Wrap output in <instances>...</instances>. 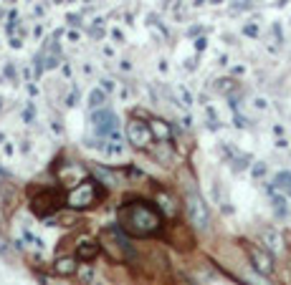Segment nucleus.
I'll return each instance as SVG.
<instances>
[{
	"mask_svg": "<svg viewBox=\"0 0 291 285\" xmlns=\"http://www.w3.org/2000/svg\"><path fill=\"white\" fill-rule=\"evenodd\" d=\"M149 129H152V137L157 139V144H167L170 137H172L170 124H165L162 119H152V121H149Z\"/></svg>",
	"mask_w": 291,
	"mask_h": 285,
	"instance_id": "obj_10",
	"label": "nucleus"
},
{
	"mask_svg": "<svg viewBox=\"0 0 291 285\" xmlns=\"http://www.w3.org/2000/svg\"><path fill=\"white\" fill-rule=\"evenodd\" d=\"M78 270V265H76V258H59L56 260V265H54V273L56 275H64V278H69Z\"/></svg>",
	"mask_w": 291,
	"mask_h": 285,
	"instance_id": "obj_11",
	"label": "nucleus"
},
{
	"mask_svg": "<svg viewBox=\"0 0 291 285\" xmlns=\"http://www.w3.org/2000/svg\"><path fill=\"white\" fill-rule=\"evenodd\" d=\"M253 174H256V177H263V174H266V164H258V167L253 169Z\"/></svg>",
	"mask_w": 291,
	"mask_h": 285,
	"instance_id": "obj_18",
	"label": "nucleus"
},
{
	"mask_svg": "<svg viewBox=\"0 0 291 285\" xmlns=\"http://www.w3.org/2000/svg\"><path fill=\"white\" fill-rule=\"evenodd\" d=\"M96 285H101V283H96Z\"/></svg>",
	"mask_w": 291,
	"mask_h": 285,
	"instance_id": "obj_19",
	"label": "nucleus"
},
{
	"mask_svg": "<svg viewBox=\"0 0 291 285\" xmlns=\"http://www.w3.org/2000/svg\"><path fill=\"white\" fill-rule=\"evenodd\" d=\"M261 240H263V245H266L269 252H281V247H284V240H281V235H279L276 227H263L261 230Z\"/></svg>",
	"mask_w": 291,
	"mask_h": 285,
	"instance_id": "obj_8",
	"label": "nucleus"
},
{
	"mask_svg": "<svg viewBox=\"0 0 291 285\" xmlns=\"http://www.w3.org/2000/svg\"><path fill=\"white\" fill-rule=\"evenodd\" d=\"M185 207H188V219H190V225H193L195 230H208V225H210V212H208V205L203 202L200 195L188 192Z\"/></svg>",
	"mask_w": 291,
	"mask_h": 285,
	"instance_id": "obj_4",
	"label": "nucleus"
},
{
	"mask_svg": "<svg viewBox=\"0 0 291 285\" xmlns=\"http://www.w3.org/2000/svg\"><path fill=\"white\" fill-rule=\"evenodd\" d=\"M246 250H248V258H251V265L256 268V273L269 278L274 273V258H271V252L263 250V247H258V245H251V242H246Z\"/></svg>",
	"mask_w": 291,
	"mask_h": 285,
	"instance_id": "obj_7",
	"label": "nucleus"
},
{
	"mask_svg": "<svg viewBox=\"0 0 291 285\" xmlns=\"http://www.w3.org/2000/svg\"><path fill=\"white\" fill-rule=\"evenodd\" d=\"M96 255H99V242H94V240H84L76 247V260H81V263H91Z\"/></svg>",
	"mask_w": 291,
	"mask_h": 285,
	"instance_id": "obj_9",
	"label": "nucleus"
},
{
	"mask_svg": "<svg viewBox=\"0 0 291 285\" xmlns=\"http://www.w3.org/2000/svg\"><path fill=\"white\" fill-rule=\"evenodd\" d=\"M104 99H107V93H104V91H91V96H89L91 106H101V104H104Z\"/></svg>",
	"mask_w": 291,
	"mask_h": 285,
	"instance_id": "obj_16",
	"label": "nucleus"
},
{
	"mask_svg": "<svg viewBox=\"0 0 291 285\" xmlns=\"http://www.w3.org/2000/svg\"><path fill=\"white\" fill-rule=\"evenodd\" d=\"M91 124H94V132L99 137H107V139H117L119 142V119L114 111L109 109H99L94 116H91Z\"/></svg>",
	"mask_w": 291,
	"mask_h": 285,
	"instance_id": "obj_5",
	"label": "nucleus"
},
{
	"mask_svg": "<svg viewBox=\"0 0 291 285\" xmlns=\"http://www.w3.org/2000/svg\"><path fill=\"white\" fill-rule=\"evenodd\" d=\"M269 195H271V202H274L276 214H279V217H286V214H289V207H286L284 195H279V189H276V187H269Z\"/></svg>",
	"mask_w": 291,
	"mask_h": 285,
	"instance_id": "obj_12",
	"label": "nucleus"
},
{
	"mask_svg": "<svg viewBox=\"0 0 291 285\" xmlns=\"http://www.w3.org/2000/svg\"><path fill=\"white\" fill-rule=\"evenodd\" d=\"M78 278H81L84 285H94V268H91V265H84V268L78 270Z\"/></svg>",
	"mask_w": 291,
	"mask_h": 285,
	"instance_id": "obj_14",
	"label": "nucleus"
},
{
	"mask_svg": "<svg viewBox=\"0 0 291 285\" xmlns=\"http://www.w3.org/2000/svg\"><path fill=\"white\" fill-rule=\"evenodd\" d=\"M117 222L132 237H154L165 227L162 210L147 200H127L124 205H119Z\"/></svg>",
	"mask_w": 291,
	"mask_h": 285,
	"instance_id": "obj_1",
	"label": "nucleus"
},
{
	"mask_svg": "<svg viewBox=\"0 0 291 285\" xmlns=\"http://www.w3.org/2000/svg\"><path fill=\"white\" fill-rule=\"evenodd\" d=\"M127 139H129V144H132L135 149L147 151L154 137H152V129H149V124L140 121V119H132V121L127 124Z\"/></svg>",
	"mask_w": 291,
	"mask_h": 285,
	"instance_id": "obj_6",
	"label": "nucleus"
},
{
	"mask_svg": "<svg viewBox=\"0 0 291 285\" xmlns=\"http://www.w3.org/2000/svg\"><path fill=\"white\" fill-rule=\"evenodd\" d=\"M101 200H104V189L94 179H84L81 184H76V189L66 195V205L71 210H89V207L99 205Z\"/></svg>",
	"mask_w": 291,
	"mask_h": 285,
	"instance_id": "obj_2",
	"label": "nucleus"
},
{
	"mask_svg": "<svg viewBox=\"0 0 291 285\" xmlns=\"http://www.w3.org/2000/svg\"><path fill=\"white\" fill-rule=\"evenodd\" d=\"M66 202V195H61L59 189L48 187V189H36L33 200H31V210L38 214V217H46L48 212L59 210L61 205Z\"/></svg>",
	"mask_w": 291,
	"mask_h": 285,
	"instance_id": "obj_3",
	"label": "nucleus"
},
{
	"mask_svg": "<svg viewBox=\"0 0 291 285\" xmlns=\"http://www.w3.org/2000/svg\"><path fill=\"white\" fill-rule=\"evenodd\" d=\"M248 283L251 285H269L263 280V275H248Z\"/></svg>",
	"mask_w": 291,
	"mask_h": 285,
	"instance_id": "obj_17",
	"label": "nucleus"
},
{
	"mask_svg": "<svg viewBox=\"0 0 291 285\" xmlns=\"http://www.w3.org/2000/svg\"><path fill=\"white\" fill-rule=\"evenodd\" d=\"M157 205H160V210H165L167 214H175V207H172V202H170V197L167 195H157Z\"/></svg>",
	"mask_w": 291,
	"mask_h": 285,
	"instance_id": "obj_15",
	"label": "nucleus"
},
{
	"mask_svg": "<svg viewBox=\"0 0 291 285\" xmlns=\"http://www.w3.org/2000/svg\"><path fill=\"white\" fill-rule=\"evenodd\" d=\"M274 187H276L279 192L291 195V172L289 169H284V172H279V174L274 177Z\"/></svg>",
	"mask_w": 291,
	"mask_h": 285,
	"instance_id": "obj_13",
	"label": "nucleus"
}]
</instances>
